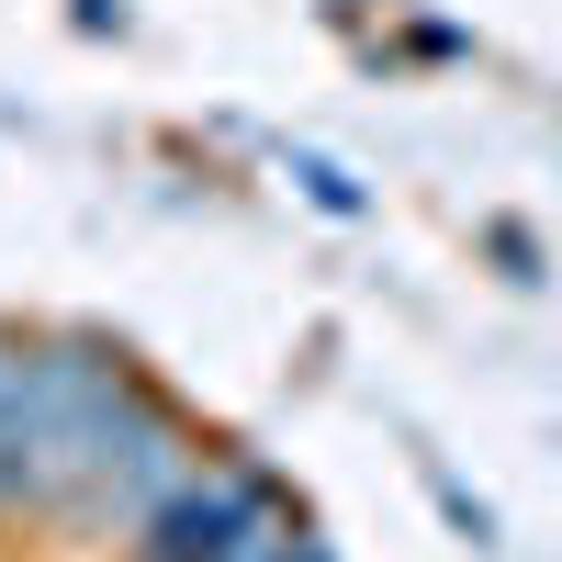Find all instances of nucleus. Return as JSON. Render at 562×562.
Wrapping results in <instances>:
<instances>
[{"instance_id": "f257e3e1", "label": "nucleus", "mask_w": 562, "mask_h": 562, "mask_svg": "<svg viewBox=\"0 0 562 562\" xmlns=\"http://www.w3.org/2000/svg\"><path fill=\"white\" fill-rule=\"evenodd\" d=\"M270 518V495H259V473H192L158 518H147V540H135V562H225L248 529Z\"/></svg>"}]
</instances>
